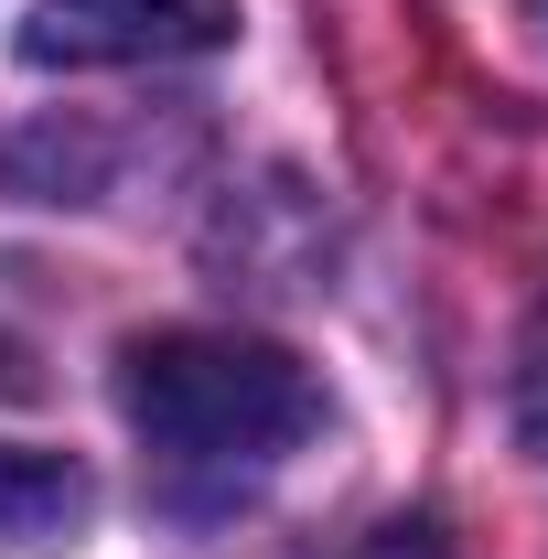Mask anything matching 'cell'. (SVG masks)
<instances>
[{"label":"cell","mask_w":548,"mask_h":559,"mask_svg":"<svg viewBox=\"0 0 548 559\" xmlns=\"http://www.w3.org/2000/svg\"><path fill=\"white\" fill-rule=\"evenodd\" d=\"M119 409L183 506H226L323 430V388L301 355L259 345V334L183 323V334H140L119 355Z\"/></svg>","instance_id":"obj_1"},{"label":"cell","mask_w":548,"mask_h":559,"mask_svg":"<svg viewBox=\"0 0 548 559\" xmlns=\"http://www.w3.org/2000/svg\"><path fill=\"white\" fill-rule=\"evenodd\" d=\"M237 44V0H33V66H194Z\"/></svg>","instance_id":"obj_2"},{"label":"cell","mask_w":548,"mask_h":559,"mask_svg":"<svg viewBox=\"0 0 548 559\" xmlns=\"http://www.w3.org/2000/svg\"><path fill=\"white\" fill-rule=\"evenodd\" d=\"M97 516V485H86V463L65 452H33V441H0V538H22V549H55Z\"/></svg>","instance_id":"obj_3"},{"label":"cell","mask_w":548,"mask_h":559,"mask_svg":"<svg viewBox=\"0 0 548 559\" xmlns=\"http://www.w3.org/2000/svg\"><path fill=\"white\" fill-rule=\"evenodd\" d=\"M505 419H516V441L548 463V290L538 312H527V334H516V377H505Z\"/></svg>","instance_id":"obj_4"},{"label":"cell","mask_w":548,"mask_h":559,"mask_svg":"<svg viewBox=\"0 0 548 559\" xmlns=\"http://www.w3.org/2000/svg\"><path fill=\"white\" fill-rule=\"evenodd\" d=\"M527 22H538V44H548V0H527Z\"/></svg>","instance_id":"obj_5"}]
</instances>
